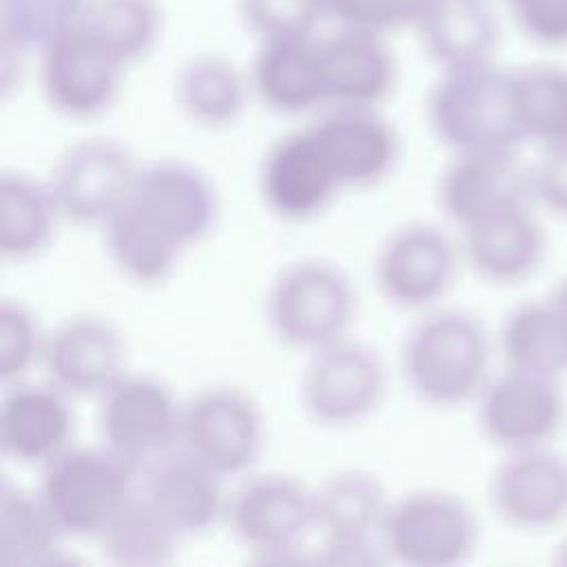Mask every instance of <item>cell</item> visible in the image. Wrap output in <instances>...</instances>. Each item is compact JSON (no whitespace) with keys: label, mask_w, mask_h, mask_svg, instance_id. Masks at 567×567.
Returning a JSON list of instances; mask_svg holds the SVG:
<instances>
[{"label":"cell","mask_w":567,"mask_h":567,"mask_svg":"<svg viewBox=\"0 0 567 567\" xmlns=\"http://www.w3.org/2000/svg\"><path fill=\"white\" fill-rule=\"evenodd\" d=\"M494 352V337L476 315L430 308L405 332L399 368L421 403L450 410L478 396L492 377Z\"/></svg>","instance_id":"obj_1"},{"label":"cell","mask_w":567,"mask_h":567,"mask_svg":"<svg viewBox=\"0 0 567 567\" xmlns=\"http://www.w3.org/2000/svg\"><path fill=\"white\" fill-rule=\"evenodd\" d=\"M354 315L357 292L350 277L339 264L319 257L286 264L264 297L272 337L308 354L348 337Z\"/></svg>","instance_id":"obj_2"},{"label":"cell","mask_w":567,"mask_h":567,"mask_svg":"<svg viewBox=\"0 0 567 567\" xmlns=\"http://www.w3.org/2000/svg\"><path fill=\"white\" fill-rule=\"evenodd\" d=\"M137 483L140 470L104 445H69L40 467L35 492L64 536L95 538Z\"/></svg>","instance_id":"obj_3"},{"label":"cell","mask_w":567,"mask_h":567,"mask_svg":"<svg viewBox=\"0 0 567 567\" xmlns=\"http://www.w3.org/2000/svg\"><path fill=\"white\" fill-rule=\"evenodd\" d=\"M379 538L385 556L401 565L454 567L476 551L481 525L463 496L421 487L390 501Z\"/></svg>","instance_id":"obj_4"},{"label":"cell","mask_w":567,"mask_h":567,"mask_svg":"<svg viewBox=\"0 0 567 567\" xmlns=\"http://www.w3.org/2000/svg\"><path fill=\"white\" fill-rule=\"evenodd\" d=\"M224 520L257 563H299L315 527L312 487L284 472L246 476L228 494Z\"/></svg>","instance_id":"obj_5"},{"label":"cell","mask_w":567,"mask_h":567,"mask_svg":"<svg viewBox=\"0 0 567 567\" xmlns=\"http://www.w3.org/2000/svg\"><path fill=\"white\" fill-rule=\"evenodd\" d=\"M388 370L381 354L343 337L308 354L299 381L306 416L321 427H352L370 419L383 403Z\"/></svg>","instance_id":"obj_6"},{"label":"cell","mask_w":567,"mask_h":567,"mask_svg":"<svg viewBox=\"0 0 567 567\" xmlns=\"http://www.w3.org/2000/svg\"><path fill=\"white\" fill-rule=\"evenodd\" d=\"M474 405L478 432L503 454L551 447L567 423V396L558 377L503 368L487 379Z\"/></svg>","instance_id":"obj_7"},{"label":"cell","mask_w":567,"mask_h":567,"mask_svg":"<svg viewBox=\"0 0 567 567\" xmlns=\"http://www.w3.org/2000/svg\"><path fill=\"white\" fill-rule=\"evenodd\" d=\"M102 445L142 470L179 445L182 403L173 390L146 372H124L100 396Z\"/></svg>","instance_id":"obj_8"},{"label":"cell","mask_w":567,"mask_h":567,"mask_svg":"<svg viewBox=\"0 0 567 567\" xmlns=\"http://www.w3.org/2000/svg\"><path fill=\"white\" fill-rule=\"evenodd\" d=\"M461 261V246L441 226L408 221L385 235L372 270L388 303L425 312L450 292Z\"/></svg>","instance_id":"obj_9"},{"label":"cell","mask_w":567,"mask_h":567,"mask_svg":"<svg viewBox=\"0 0 567 567\" xmlns=\"http://www.w3.org/2000/svg\"><path fill=\"white\" fill-rule=\"evenodd\" d=\"M179 447L224 478L246 474L264 447V416L250 394L208 385L182 403Z\"/></svg>","instance_id":"obj_10"},{"label":"cell","mask_w":567,"mask_h":567,"mask_svg":"<svg viewBox=\"0 0 567 567\" xmlns=\"http://www.w3.org/2000/svg\"><path fill=\"white\" fill-rule=\"evenodd\" d=\"M487 501L516 532H551L567 520V461L554 445L505 452L489 472Z\"/></svg>","instance_id":"obj_11"},{"label":"cell","mask_w":567,"mask_h":567,"mask_svg":"<svg viewBox=\"0 0 567 567\" xmlns=\"http://www.w3.org/2000/svg\"><path fill=\"white\" fill-rule=\"evenodd\" d=\"M140 164L133 153L109 140H86L58 157L47 182L62 219L104 224L131 195Z\"/></svg>","instance_id":"obj_12"},{"label":"cell","mask_w":567,"mask_h":567,"mask_svg":"<svg viewBox=\"0 0 567 567\" xmlns=\"http://www.w3.org/2000/svg\"><path fill=\"white\" fill-rule=\"evenodd\" d=\"M126 363L120 328L95 312H78L47 332L40 365L47 381L69 396H100Z\"/></svg>","instance_id":"obj_13"},{"label":"cell","mask_w":567,"mask_h":567,"mask_svg":"<svg viewBox=\"0 0 567 567\" xmlns=\"http://www.w3.org/2000/svg\"><path fill=\"white\" fill-rule=\"evenodd\" d=\"M128 197L184 250L202 244L219 217V197L210 177L184 159L140 166Z\"/></svg>","instance_id":"obj_14"},{"label":"cell","mask_w":567,"mask_h":567,"mask_svg":"<svg viewBox=\"0 0 567 567\" xmlns=\"http://www.w3.org/2000/svg\"><path fill=\"white\" fill-rule=\"evenodd\" d=\"M540 210L516 204L461 228L463 261L494 286H516L532 279L547 259V230Z\"/></svg>","instance_id":"obj_15"},{"label":"cell","mask_w":567,"mask_h":567,"mask_svg":"<svg viewBox=\"0 0 567 567\" xmlns=\"http://www.w3.org/2000/svg\"><path fill=\"white\" fill-rule=\"evenodd\" d=\"M441 210L461 228L516 204L532 202L529 166L518 151L452 153L436 186Z\"/></svg>","instance_id":"obj_16"},{"label":"cell","mask_w":567,"mask_h":567,"mask_svg":"<svg viewBox=\"0 0 567 567\" xmlns=\"http://www.w3.org/2000/svg\"><path fill=\"white\" fill-rule=\"evenodd\" d=\"M434 126L452 153L518 151L525 144L516 122L512 80H461L441 95Z\"/></svg>","instance_id":"obj_17"},{"label":"cell","mask_w":567,"mask_h":567,"mask_svg":"<svg viewBox=\"0 0 567 567\" xmlns=\"http://www.w3.org/2000/svg\"><path fill=\"white\" fill-rule=\"evenodd\" d=\"M224 476L184 447H173L140 470V492L182 534L210 529L226 516Z\"/></svg>","instance_id":"obj_18"},{"label":"cell","mask_w":567,"mask_h":567,"mask_svg":"<svg viewBox=\"0 0 567 567\" xmlns=\"http://www.w3.org/2000/svg\"><path fill=\"white\" fill-rule=\"evenodd\" d=\"M69 394L53 383H7L0 403V445L7 456L27 465H44L73 439Z\"/></svg>","instance_id":"obj_19"},{"label":"cell","mask_w":567,"mask_h":567,"mask_svg":"<svg viewBox=\"0 0 567 567\" xmlns=\"http://www.w3.org/2000/svg\"><path fill=\"white\" fill-rule=\"evenodd\" d=\"M339 190L310 131L286 135L261 159V199L284 221H308L321 215Z\"/></svg>","instance_id":"obj_20"},{"label":"cell","mask_w":567,"mask_h":567,"mask_svg":"<svg viewBox=\"0 0 567 567\" xmlns=\"http://www.w3.org/2000/svg\"><path fill=\"white\" fill-rule=\"evenodd\" d=\"M310 135L341 190L383 182L394 171L401 153L392 131L363 115L326 120Z\"/></svg>","instance_id":"obj_21"},{"label":"cell","mask_w":567,"mask_h":567,"mask_svg":"<svg viewBox=\"0 0 567 567\" xmlns=\"http://www.w3.org/2000/svg\"><path fill=\"white\" fill-rule=\"evenodd\" d=\"M102 230L111 264L122 277L137 286L166 281L184 252V248L133 204L131 197L104 219Z\"/></svg>","instance_id":"obj_22"},{"label":"cell","mask_w":567,"mask_h":567,"mask_svg":"<svg viewBox=\"0 0 567 567\" xmlns=\"http://www.w3.org/2000/svg\"><path fill=\"white\" fill-rule=\"evenodd\" d=\"M383 481L368 470H339L312 487L315 529L323 538L379 536L390 505Z\"/></svg>","instance_id":"obj_23"},{"label":"cell","mask_w":567,"mask_h":567,"mask_svg":"<svg viewBox=\"0 0 567 567\" xmlns=\"http://www.w3.org/2000/svg\"><path fill=\"white\" fill-rule=\"evenodd\" d=\"M62 219L49 184L20 171L0 177V252L9 261H31L42 255Z\"/></svg>","instance_id":"obj_24"},{"label":"cell","mask_w":567,"mask_h":567,"mask_svg":"<svg viewBox=\"0 0 567 567\" xmlns=\"http://www.w3.org/2000/svg\"><path fill=\"white\" fill-rule=\"evenodd\" d=\"M182 538L184 536L137 487V492L97 532L95 543L102 556L113 565L155 567L175 556Z\"/></svg>","instance_id":"obj_25"},{"label":"cell","mask_w":567,"mask_h":567,"mask_svg":"<svg viewBox=\"0 0 567 567\" xmlns=\"http://www.w3.org/2000/svg\"><path fill=\"white\" fill-rule=\"evenodd\" d=\"M64 534L38 492L2 483L0 487V567H40L58 563Z\"/></svg>","instance_id":"obj_26"},{"label":"cell","mask_w":567,"mask_h":567,"mask_svg":"<svg viewBox=\"0 0 567 567\" xmlns=\"http://www.w3.org/2000/svg\"><path fill=\"white\" fill-rule=\"evenodd\" d=\"M494 346L503 368L558 379H563L567 372V361L558 343L545 297L525 299L512 306L503 315Z\"/></svg>","instance_id":"obj_27"},{"label":"cell","mask_w":567,"mask_h":567,"mask_svg":"<svg viewBox=\"0 0 567 567\" xmlns=\"http://www.w3.org/2000/svg\"><path fill=\"white\" fill-rule=\"evenodd\" d=\"M514 111L523 142L549 148L567 142V69L538 64L512 78Z\"/></svg>","instance_id":"obj_28"},{"label":"cell","mask_w":567,"mask_h":567,"mask_svg":"<svg viewBox=\"0 0 567 567\" xmlns=\"http://www.w3.org/2000/svg\"><path fill=\"white\" fill-rule=\"evenodd\" d=\"M47 332L38 317L18 299L0 303V379L16 383L27 377L33 365H40Z\"/></svg>","instance_id":"obj_29"},{"label":"cell","mask_w":567,"mask_h":567,"mask_svg":"<svg viewBox=\"0 0 567 567\" xmlns=\"http://www.w3.org/2000/svg\"><path fill=\"white\" fill-rule=\"evenodd\" d=\"M529 195L540 213L567 221V142L540 148L529 166Z\"/></svg>","instance_id":"obj_30"},{"label":"cell","mask_w":567,"mask_h":567,"mask_svg":"<svg viewBox=\"0 0 567 567\" xmlns=\"http://www.w3.org/2000/svg\"><path fill=\"white\" fill-rule=\"evenodd\" d=\"M383 545L379 536L368 538H323L317 563L326 565H374L383 560Z\"/></svg>","instance_id":"obj_31"},{"label":"cell","mask_w":567,"mask_h":567,"mask_svg":"<svg viewBox=\"0 0 567 567\" xmlns=\"http://www.w3.org/2000/svg\"><path fill=\"white\" fill-rule=\"evenodd\" d=\"M545 303L549 308V317L567 361V277L556 281V286L545 295Z\"/></svg>","instance_id":"obj_32"},{"label":"cell","mask_w":567,"mask_h":567,"mask_svg":"<svg viewBox=\"0 0 567 567\" xmlns=\"http://www.w3.org/2000/svg\"><path fill=\"white\" fill-rule=\"evenodd\" d=\"M551 563L556 567H567V532L558 536V540L551 549Z\"/></svg>","instance_id":"obj_33"}]
</instances>
